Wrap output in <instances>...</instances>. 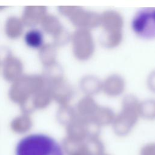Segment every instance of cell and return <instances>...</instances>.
Returning <instances> with one entry per match:
<instances>
[{
    "instance_id": "cell-1",
    "label": "cell",
    "mask_w": 155,
    "mask_h": 155,
    "mask_svg": "<svg viewBox=\"0 0 155 155\" xmlns=\"http://www.w3.org/2000/svg\"><path fill=\"white\" fill-rule=\"evenodd\" d=\"M16 155H64V152L60 145L50 136L32 134L19 141Z\"/></svg>"
},
{
    "instance_id": "cell-2",
    "label": "cell",
    "mask_w": 155,
    "mask_h": 155,
    "mask_svg": "<svg viewBox=\"0 0 155 155\" xmlns=\"http://www.w3.org/2000/svg\"><path fill=\"white\" fill-rule=\"evenodd\" d=\"M124 24L122 16L116 10H105L100 15L101 42L104 47L111 49L119 45L123 39Z\"/></svg>"
},
{
    "instance_id": "cell-3",
    "label": "cell",
    "mask_w": 155,
    "mask_h": 155,
    "mask_svg": "<svg viewBox=\"0 0 155 155\" xmlns=\"http://www.w3.org/2000/svg\"><path fill=\"white\" fill-rule=\"evenodd\" d=\"M139 105L138 99L133 95H127L124 98L120 111L113 120L117 130L125 132L135 124L140 116Z\"/></svg>"
},
{
    "instance_id": "cell-4",
    "label": "cell",
    "mask_w": 155,
    "mask_h": 155,
    "mask_svg": "<svg viewBox=\"0 0 155 155\" xmlns=\"http://www.w3.org/2000/svg\"><path fill=\"white\" fill-rule=\"evenodd\" d=\"M131 29L138 37L145 39H155V8H143L134 15Z\"/></svg>"
},
{
    "instance_id": "cell-5",
    "label": "cell",
    "mask_w": 155,
    "mask_h": 155,
    "mask_svg": "<svg viewBox=\"0 0 155 155\" xmlns=\"http://www.w3.org/2000/svg\"><path fill=\"white\" fill-rule=\"evenodd\" d=\"M74 56L80 61L90 59L95 50V44L90 30L78 28L72 36Z\"/></svg>"
},
{
    "instance_id": "cell-6",
    "label": "cell",
    "mask_w": 155,
    "mask_h": 155,
    "mask_svg": "<svg viewBox=\"0 0 155 155\" xmlns=\"http://www.w3.org/2000/svg\"><path fill=\"white\" fill-rule=\"evenodd\" d=\"M68 13L72 22L79 29L90 30L99 27L100 14L79 6L69 7Z\"/></svg>"
},
{
    "instance_id": "cell-7",
    "label": "cell",
    "mask_w": 155,
    "mask_h": 155,
    "mask_svg": "<svg viewBox=\"0 0 155 155\" xmlns=\"http://www.w3.org/2000/svg\"><path fill=\"white\" fill-rule=\"evenodd\" d=\"M125 87L124 79L116 74L110 75L102 82V91L110 97H116L120 95L124 92Z\"/></svg>"
},
{
    "instance_id": "cell-8",
    "label": "cell",
    "mask_w": 155,
    "mask_h": 155,
    "mask_svg": "<svg viewBox=\"0 0 155 155\" xmlns=\"http://www.w3.org/2000/svg\"><path fill=\"white\" fill-rule=\"evenodd\" d=\"M99 106L92 96H85L78 101L75 110L79 116L92 121Z\"/></svg>"
},
{
    "instance_id": "cell-9",
    "label": "cell",
    "mask_w": 155,
    "mask_h": 155,
    "mask_svg": "<svg viewBox=\"0 0 155 155\" xmlns=\"http://www.w3.org/2000/svg\"><path fill=\"white\" fill-rule=\"evenodd\" d=\"M80 87L85 96H92L102 90V82L94 76L88 75L81 80Z\"/></svg>"
},
{
    "instance_id": "cell-10",
    "label": "cell",
    "mask_w": 155,
    "mask_h": 155,
    "mask_svg": "<svg viewBox=\"0 0 155 155\" xmlns=\"http://www.w3.org/2000/svg\"><path fill=\"white\" fill-rule=\"evenodd\" d=\"M114 117V113L110 108L99 106L94 116L93 117L92 121L97 125L107 124L113 122Z\"/></svg>"
},
{
    "instance_id": "cell-11",
    "label": "cell",
    "mask_w": 155,
    "mask_h": 155,
    "mask_svg": "<svg viewBox=\"0 0 155 155\" xmlns=\"http://www.w3.org/2000/svg\"><path fill=\"white\" fill-rule=\"evenodd\" d=\"M25 40L29 47L31 48H38L42 44L43 36L39 30H31L26 33Z\"/></svg>"
},
{
    "instance_id": "cell-12",
    "label": "cell",
    "mask_w": 155,
    "mask_h": 155,
    "mask_svg": "<svg viewBox=\"0 0 155 155\" xmlns=\"http://www.w3.org/2000/svg\"><path fill=\"white\" fill-rule=\"evenodd\" d=\"M140 116L147 119H155V100L149 99L140 102Z\"/></svg>"
},
{
    "instance_id": "cell-13",
    "label": "cell",
    "mask_w": 155,
    "mask_h": 155,
    "mask_svg": "<svg viewBox=\"0 0 155 155\" xmlns=\"http://www.w3.org/2000/svg\"><path fill=\"white\" fill-rule=\"evenodd\" d=\"M147 85L152 91L155 92V71H153L149 75L147 79Z\"/></svg>"
}]
</instances>
